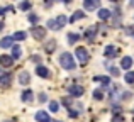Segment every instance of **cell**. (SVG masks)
<instances>
[{
    "instance_id": "cell-9",
    "label": "cell",
    "mask_w": 134,
    "mask_h": 122,
    "mask_svg": "<svg viewBox=\"0 0 134 122\" xmlns=\"http://www.w3.org/2000/svg\"><path fill=\"white\" fill-rule=\"evenodd\" d=\"M19 83H20V85H27V83H31V75L27 71H20L19 73Z\"/></svg>"
},
{
    "instance_id": "cell-14",
    "label": "cell",
    "mask_w": 134,
    "mask_h": 122,
    "mask_svg": "<svg viewBox=\"0 0 134 122\" xmlns=\"http://www.w3.org/2000/svg\"><path fill=\"white\" fill-rule=\"evenodd\" d=\"M110 15H112V12H110V10H107V9H100V10H98V19H100V20L110 19Z\"/></svg>"
},
{
    "instance_id": "cell-5",
    "label": "cell",
    "mask_w": 134,
    "mask_h": 122,
    "mask_svg": "<svg viewBox=\"0 0 134 122\" xmlns=\"http://www.w3.org/2000/svg\"><path fill=\"white\" fill-rule=\"evenodd\" d=\"M0 65H2L3 68H10V66L14 65V58L10 56V54H0Z\"/></svg>"
},
{
    "instance_id": "cell-31",
    "label": "cell",
    "mask_w": 134,
    "mask_h": 122,
    "mask_svg": "<svg viewBox=\"0 0 134 122\" xmlns=\"http://www.w3.org/2000/svg\"><path fill=\"white\" fill-rule=\"evenodd\" d=\"M126 32H127V34H134V26H127V27H126Z\"/></svg>"
},
{
    "instance_id": "cell-29",
    "label": "cell",
    "mask_w": 134,
    "mask_h": 122,
    "mask_svg": "<svg viewBox=\"0 0 134 122\" xmlns=\"http://www.w3.org/2000/svg\"><path fill=\"white\" fill-rule=\"evenodd\" d=\"M37 19H39V17H37L36 14H31V15H29V22H32V24H36Z\"/></svg>"
},
{
    "instance_id": "cell-26",
    "label": "cell",
    "mask_w": 134,
    "mask_h": 122,
    "mask_svg": "<svg viewBox=\"0 0 134 122\" xmlns=\"http://www.w3.org/2000/svg\"><path fill=\"white\" fill-rule=\"evenodd\" d=\"M93 98L104 100V92H102V90H95V92H93Z\"/></svg>"
},
{
    "instance_id": "cell-34",
    "label": "cell",
    "mask_w": 134,
    "mask_h": 122,
    "mask_svg": "<svg viewBox=\"0 0 134 122\" xmlns=\"http://www.w3.org/2000/svg\"><path fill=\"white\" fill-rule=\"evenodd\" d=\"M61 2H63V3H70V2H71V0H61Z\"/></svg>"
},
{
    "instance_id": "cell-17",
    "label": "cell",
    "mask_w": 134,
    "mask_h": 122,
    "mask_svg": "<svg viewBox=\"0 0 134 122\" xmlns=\"http://www.w3.org/2000/svg\"><path fill=\"white\" fill-rule=\"evenodd\" d=\"M93 82H98L100 85H104V86L110 85V78H109V76H95Z\"/></svg>"
},
{
    "instance_id": "cell-6",
    "label": "cell",
    "mask_w": 134,
    "mask_h": 122,
    "mask_svg": "<svg viewBox=\"0 0 134 122\" xmlns=\"http://www.w3.org/2000/svg\"><path fill=\"white\" fill-rule=\"evenodd\" d=\"M83 7L87 10H95L100 7V0H83Z\"/></svg>"
},
{
    "instance_id": "cell-32",
    "label": "cell",
    "mask_w": 134,
    "mask_h": 122,
    "mask_svg": "<svg viewBox=\"0 0 134 122\" xmlns=\"http://www.w3.org/2000/svg\"><path fill=\"white\" fill-rule=\"evenodd\" d=\"M46 100H48V97H46L44 93H41V95H39V102L43 103V102H46Z\"/></svg>"
},
{
    "instance_id": "cell-33",
    "label": "cell",
    "mask_w": 134,
    "mask_h": 122,
    "mask_svg": "<svg viewBox=\"0 0 134 122\" xmlns=\"http://www.w3.org/2000/svg\"><path fill=\"white\" fill-rule=\"evenodd\" d=\"M5 75V71H3V69H0V76H3Z\"/></svg>"
},
{
    "instance_id": "cell-10",
    "label": "cell",
    "mask_w": 134,
    "mask_h": 122,
    "mask_svg": "<svg viewBox=\"0 0 134 122\" xmlns=\"http://www.w3.org/2000/svg\"><path fill=\"white\" fill-rule=\"evenodd\" d=\"M36 120L37 122H51V119H49L48 112H44V110H39V112L36 114Z\"/></svg>"
},
{
    "instance_id": "cell-3",
    "label": "cell",
    "mask_w": 134,
    "mask_h": 122,
    "mask_svg": "<svg viewBox=\"0 0 134 122\" xmlns=\"http://www.w3.org/2000/svg\"><path fill=\"white\" fill-rule=\"evenodd\" d=\"M75 54H76V58H78V61L82 63V65H87V63H88V60H90L88 51H87V48H83V46H78V48H76Z\"/></svg>"
},
{
    "instance_id": "cell-23",
    "label": "cell",
    "mask_w": 134,
    "mask_h": 122,
    "mask_svg": "<svg viewBox=\"0 0 134 122\" xmlns=\"http://www.w3.org/2000/svg\"><path fill=\"white\" fill-rule=\"evenodd\" d=\"M66 39H68L70 44H75L76 41H80V34H68V36H66Z\"/></svg>"
},
{
    "instance_id": "cell-22",
    "label": "cell",
    "mask_w": 134,
    "mask_h": 122,
    "mask_svg": "<svg viewBox=\"0 0 134 122\" xmlns=\"http://www.w3.org/2000/svg\"><path fill=\"white\" fill-rule=\"evenodd\" d=\"M124 82H126V83H129V85H132V83H134V71H127V73H126Z\"/></svg>"
},
{
    "instance_id": "cell-1",
    "label": "cell",
    "mask_w": 134,
    "mask_h": 122,
    "mask_svg": "<svg viewBox=\"0 0 134 122\" xmlns=\"http://www.w3.org/2000/svg\"><path fill=\"white\" fill-rule=\"evenodd\" d=\"M59 65H61L65 69H75L76 68L75 58H73V54H70V53H63L61 56H59Z\"/></svg>"
},
{
    "instance_id": "cell-12",
    "label": "cell",
    "mask_w": 134,
    "mask_h": 122,
    "mask_svg": "<svg viewBox=\"0 0 134 122\" xmlns=\"http://www.w3.org/2000/svg\"><path fill=\"white\" fill-rule=\"evenodd\" d=\"M10 46H14V37L12 36H7L0 41V48H10Z\"/></svg>"
},
{
    "instance_id": "cell-13",
    "label": "cell",
    "mask_w": 134,
    "mask_h": 122,
    "mask_svg": "<svg viewBox=\"0 0 134 122\" xmlns=\"http://www.w3.org/2000/svg\"><path fill=\"white\" fill-rule=\"evenodd\" d=\"M36 73H37V76H43V78H48V76H49L48 68H46V66H43V65H39V66L36 68Z\"/></svg>"
},
{
    "instance_id": "cell-15",
    "label": "cell",
    "mask_w": 134,
    "mask_h": 122,
    "mask_svg": "<svg viewBox=\"0 0 134 122\" xmlns=\"http://www.w3.org/2000/svg\"><path fill=\"white\" fill-rule=\"evenodd\" d=\"M117 53H119L117 48H114V46H107V48H105V56H107V58H115Z\"/></svg>"
},
{
    "instance_id": "cell-28",
    "label": "cell",
    "mask_w": 134,
    "mask_h": 122,
    "mask_svg": "<svg viewBox=\"0 0 134 122\" xmlns=\"http://www.w3.org/2000/svg\"><path fill=\"white\" fill-rule=\"evenodd\" d=\"M20 9L22 10H29L31 9V2H26V0H24V2L20 3Z\"/></svg>"
},
{
    "instance_id": "cell-2",
    "label": "cell",
    "mask_w": 134,
    "mask_h": 122,
    "mask_svg": "<svg viewBox=\"0 0 134 122\" xmlns=\"http://www.w3.org/2000/svg\"><path fill=\"white\" fill-rule=\"evenodd\" d=\"M68 22V17L66 15H59L58 19H49L48 20V27L49 29H53V31H59L61 29V27H65V24Z\"/></svg>"
},
{
    "instance_id": "cell-27",
    "label": "cell",
    "mask_w": 134,
    "mask_h": 122,
    "mask_svg": "<svg viewBox=\"0 0 134 122\" xmlns=\"http://www.w3.org/2000/svg\"><path fill=\"white\" fill-rule=\"evenodd\" d=\"M112 122H124V117H122L121 114H114V115H112Z\"/></svg>"
},
{
    "instance_id": "cell-24",
    "label": "cell",
    "mask_w": 134,
    "mask_h": 122,
    "mask_svg": "<svg viewBox=\"0 0 134 122\" xmlns=\"http://www.w3.org/2000/svg\"><path fill=\"white\" fill-rule=\"evenodd\" d=\"M12 37H14V41H24V39H26V37H27V34L20 31V32H15V34H14Z\"/></svg>"
},
{
    "instance_id": "cell-18",
    "label": "cell",
    "mask_w": 134,
    "mask_h": 122,
    "mask_svg": "<svg viewBox=\"0 0 134 122\" xmlns=\"http://www.w3.org/2000/svg\"><path fill=\"white\" fill-rule=\"evenodd\" d=\"M10 80H12V75L5 73L3 76H0V85H2V86H9L10 85Z\"/></svg>"
},
{
    "instance_id": "cell-11",
    "label": "cell",
    "mask_w": 134,
    "mask_h": 122,
    "mask_svg": "<svg viewBox=\"0 0 134 122\" xmlns=\"http://www.w3.org/2000/svg\"><path fill=\"white\" fill-rule=\"evenodd\" d=\"M131 66H132V58L131 56H124L121 60V68L122 69H129Z\"/></svg>"
},
{
    "instance_id": "cell-7",
    "label": "cell",
    "mask_w": 134,
    "mask_h": 122,
    "mask_svg": "<svg viewBox=\"0 0 134 122\" xmlns=\"http://www.w3.org/2000/svg\"><path fill=\"white\" fill-rule=\"evenodd\" d=\"M68 92H70V95H73V97H82L83 95V86L71 85V86H68Z\"/></svg>"
},
{
    "instance_id": "cell-21",
    "label": "cell",
    "mask_w": 134,
    "mask_h": 122,
    "mask_svg": "<svg viewBox=\"0 0 134 122\" xmlns=\"http://www.w3.org/2000/svg\"><path fill=\"white\" fill-rule=\"evenodd\" d=\"M20 98H22L24 102H32V92H31V90L22 92V97H20Z\"/></svg>"
},
{
    "instance_id": "cell-30",
    "label": "cell",
    "mask_w": 134,
    "mask_h": 122,
    "mask_svg": "<svg viewBox=\"0 0 134 122\" xmlns=\"http://www.w3.org/2000/svg\"><path fill=\"white\" fill-rule=\"evenodd\" d=\"M110 73H112L114 76H119V75H121V71H119V69L115 68V66H110Z\"/></svg>"
},
{
    "instance_id": "cell-25",
    "label": "cell",
    "mask_w": 134,
    "mask_h": 122,
    "mask_svg": "<svg viewBox=\"0 0 134 122\" xmlns=\"http://www.w3.org/2000/svg\"><path fill=\"white\" fill-rule=\"evenodd\" d=\"M58 107H59L58 102H54V100H53V102H49V110H51V112H58V110H59Z\"/></svg>"
},
{
    "instance_id": "cell-19",
    "label": "cell",
    "mask_w": 134,
    "mask_h": 122,
    "mask_svg": "<svg viewBox=\"0 0 134 122\" xmlns=\"http://www.w3.org/2000/svg\"><path fill=\"white\" fill-rule=\"evenodd\" d=\"M54 49H56V41L54 39H53V41H48V43H46V46H44V51L49 54V53H53Z\"/></svg>"
},
{
    "instance_id": "cell-37",
    "label": "cell",
    "mask_w": 134,
    "mask_h": 122,
    "mask_svg": "<svg viewBox=\"0 0 134 122\" xmlns=\"http://www.w3.org/2000/svg\"><path fill=\"white\" fill-rule=\"evenodd\" d=\"M112 2H115V0H112Z\"/></svg>"
},
{
    "instance_id": "cell-16",
    "label": "cell",
    "mask_w": 134,
    "mask_h": 122,
    "mask_svg": "<svg viewBox=\"0 0 134 122\" xmlns=\"http://www.w3.org/2000/svg\"><path fill=\"white\" fill-rule=\"evenodd\" d=\"M10 56L14 58V60H19L20 56H22V49H20V46H12V54H10Z\"/></svg>"
},
{
    "instance_id": "cell-4",
    "label": "cell",
    "mask_w": 134,
    "mask_h": 122,
    "mask_svg": "<svg viewBox=\"0 0 134 122\" xmlns=\"http://www.w3.org/2000/svg\"><path fill=\"white\" fill-rule=\"evenodd\" d=\"M31 34H32V37L36 41H41V39H44V37H46V29H44V27H32Z\"/></svg>"
},
{
    "instance_id": "cell-36",
    "label": "cell",
    "mask_w": 134,
    "mask_h": 122,
    "mask_svg": "<svg viewBox=\"0 0 134 122\" xmlns=\"http://www.w3.org/2000/svg\"><path fill=\"white\" fill-rule=\"evenodd\" d=\"M56 122H61V120H56Z\"/></svg>"
},
{
    "instance_id": "cell-8",
    "label": "cell",
    "mask_w": 134,
    "mask_h": 122,
    "mask_svg": "<svg viewBox=\"0 0 134 122\" xmlns=\"http://www.w3.org/2000/svg\"><path fill=\"white\" fill-rule=\"evenodd\" d=\"M83 36H85V39H87V41H90V43H92V41L95 39V36H97V27H95V26L88 27V29L85 31V34H83Z\"/></svg>"
},
{
    "instance_id": "cell-35",
    "label": "cell",
    "mask_w": 134,
    "mask_h": 122,
    "mask_svg": "<svg viewBox=\"0 0 134 122\" xmlns=\"http://www.w3.org/2000/svg\"><path fill=\"white\" fill-rule=\"evenodd\" d=\"M3 29V22H0V31H2Z\"/></svg>"
},
{
    "instance_id": "cell-20",
    "label": "cell",
    "mask_w": 134,
    "mask_h": 122,
    "mask_svg": "<svg viewBox=\"0 0 134 122\" xmlns=\"http://www.w3.org/2000/svg\"><path fill=\"white\" fill-rule=\"evenodd\" d=\"M85 17V14L82 12V10H76L75 14H73L71 17H70V22H76V20H80V19H83Z\"/></svg>"
}]
</instances>
